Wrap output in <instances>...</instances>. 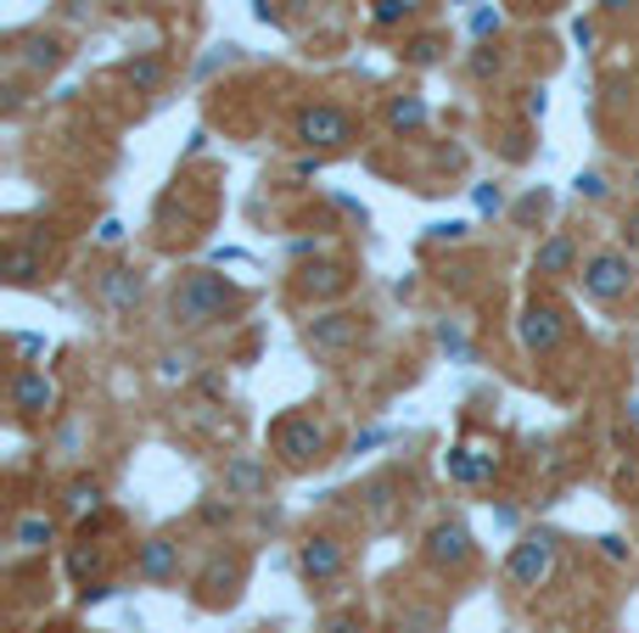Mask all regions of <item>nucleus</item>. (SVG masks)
Wrapping results in <instances>:
<instances>
[{"mask_svg": "<svg viewBox=\"0 0 639 633\" xmlns=\"http://www.w3.org/2000/svg\"><path fill=\"white\" fill-rule=\"evenodd\" d=\"M241 309H247V292L230 287L225 276H214V269H186V276H174V287H168V320L179 331L230 325Z\"/></svg>", "mask_w": 639, "mask_h": 633, "instance_id": "1", "label": "nucleus"}, {"mask_svg": "<svg viewBox=\"0 0 639 633\" xmlns=\"http://www.w3.org/2000/svg\"><path fill=\"white\" fill-rule=\"evenodd\" d=\"M421 561H426L432 572H443V578L472 572V567H477V538H472V527H466L461 516L432 521L426 538H421Z\"/></svg>", "mask_w": 639, "mask_h": 633, "instance_id": "2", "label": "nucleus"}, {"mask_svg": "<svg viewBox=\"0 0 639 633\" xmlns=\"http://www.w3.org/2000/svg\"><path fill=\"white\" fill-rule=\"evenodd\" d=\"M326 448H331V437H326V426H320L315 415H287V421L269 426V455H276L287 471H309V466H320V460H326Z\"/></svg>", "mask_w": 639, "mask_h": 633, "instance_id": "3", "label": "nucleus"}, {"mask_svg": "<svg viewBox=\"0 0 639 633\" xmlns=\"http://www.w3.org/2000/svg\"><path fill=\"white\" fill-rule=\"evenodd\" d=\"M556 556H561L556 532H527L522 544L511 550V561H505L511 589H544V583H550V572H556Z\"/></svg>", "mask_w": 639, "mask_h": 633, "instance_id": "4", "label": "nucleus"}, {"mask_svg": "<svg viewBox=\"0 0 639 633\" xmlns=\"http://www.w3.org/2000/svg\"><path fill=\"white\" fill-rule=\"evenodd\" d=\"M516 342H522V353H533V359H550L561 342H567V314L556 309V303H527L522 309V320H516Z\"/></svg>", "mask_w": 639, "mask_h": 633, "instance_id": "5", "label": "nucleus"}, {"mask_svg": "<svg viewBox=\"0 0 639 633\" xmlns=\"http://www.w3.org/2000/svg\"><path fill=\"white\" fill-rule=\"evenodd\" d=\"M584 292L595 298V303H617V298H628L633 292V263H628V252H595V258H584Z\"/></svg>", "mask_w": 639, "mask_h": 633, "instance_id": "6", "label": "nucleus"}, {"mask_svg": "<svg viewBox=\"0 0 639 633\" xmlns=\"http://www.w3.org/2000/svg\"><path fill=\"white\" fill-rule=\"evenodd\" d=\"M298 141L315 146V152H342L353 141V118L342 107H331V102H315V107L298 113Z\"/></svg>", "mask_w": 639, "mask_h": 633, "instance_id": "7", "label": "nucleus"}, {"mask_svg": "<svg viewBox=\"0 0 639 633\" xmlns=\"http://www.w3.org/2000/svg\"><path fill=\"white\" fill-rule=\"evenodd\" d=\"M298 572H303L309 589H326V583H337L348 572V556H342V544L331 532H309L298 544Z\"/></svg>", "mask_w": 639, "mask_h": 633, "instance_id": "8", "label": "nucleus"}, {"mask_svg": "<svg viewBox=\"0 0 639 633\" xmlns=\"http://www.w3.org/2000/svg\"><path fill=\"white\" fill-rule=\"evenodd\" d=\"M303 347L315 353V359H342V353H353L359 347V314H320V320H309L303 325Z\"/></svg>", "mask_w": 639, "mask_h": 633, "instance_id": "9", "label": "nucleus"}, {"mask_svg": "<svg viewBox=\"0 0 639 633\" xmlns=\"http://www.w3.org/2000/svg\"><path fill=\"white\" fill-rule=\"evenodd\" d=\"M56 382L45 376V371H18L12 376V409L18 415H29V421H40V415H51L56 409Z\"/></svg>", "mask_w": 639, "mask_h": 633, "instance_id": "10", "label": "nucleus"}, {"mask_svg": "<svg viewBox=\"0 0 639 633\" xmlns=\"http://www.w3.org/2000/svg\"><path fill=\"white\" fill-rule=\"evenodd\" d=\"M573 269H578V241H573L567 230H556V236L538 241V252H533V276H538V281H567Z\"/></svg>", "mask_w": 639, "mask_h": 633, "instance_id": "11", "label": "nucleus"}, {"mask_svg": "<svg viewBox=\"0 0 639 633\" xmlns=\"http://www.w3.org/2000/svg\"><path fill=\"white\" fill-rule=\"evenodd\" d=\"M241 578H247L241 556H230V561H225V556H214V561H208V572L197 578V589H203L197 600H203V605H230V600L241 594Z\"/></svg>", "mask_w": 639, "mask_h": 633, "instance_id": "12", "label": "nucleus"}, {"mask_svg": "<svg viewBox=\"0 0 639 633\" xmlns=\"http://www.w3.org/2000/svg\"><path fill=\"white\" fill-rule=\"evenodd\" d=\"M135 578H146V583H174L179 578V544L174 538H146V544H135Z\"/></svg>", "mask_w": 639, "mask_h": 633, "instance_id": "13", "label": "nucleus"}, {"mask_svg": "<svg viewBox=\"0 0 639 633\" xmlns=\"http://www.w3.org/2000/svg\"><path fill=\"white\" fill-rule=\"evenodd\" d=\"M96 298H102L107 314H130L141 303V276H135V269H124V263H113V269H102V276H96Z\"/></svg>", "mask_w": 639, "mask_h": 633, "instance_id": "14", "label": "nucleus"}, {"mask_svg": "<svg viewBox=\"0 0 639 633\" xmlns=\"http://www.w3.org/2000/svg\"><path fill=\"white\" fill-rule=\"evenodd\" d=\"M258 494H269V466L258 455H236L225 466V499H258Z\"/></svg>", "mask_w": 639, "mask_h": 633, "instance_id": "15", "label": "nucleus"}, {"mask_svg": "<svg viewBox=\"0 0 639 633\" xmlns=\"http://www.w3.org/2000/svg\"><path fill=\"white\" fill-rule=\"evenodd\" d=\"M342 287H348V269H342V263H309L303 276H298V287H292V292L309 303V298H337Z\"/></svg>", "mask_w": 639, "mask_h": 633, "instance_id": "16", "label": "nucleus"}, {"mask_svg": "<svg viewBox=\"0 0 639 633\" xmlns=\"http://www.w3.org/2000/svg\"><path fill=\"white\" fill-rule=\"evenodd\" d=\"M56 538V521L45 516V510H29V516H18V527H12V544H18V556H40L45 544Z\"/></svg>", "mask_w": 639, "mask_h": 633, "instance_id": "17", "label": "nucleus"}, {"mask_svg": "<svg viewBox=\"0 0 639 633\" xmlns=\"http://www.w3.org/2000/svg\"><path fill=\"white\" fill-rule=\"evenodd\" d=\"M18 62H23L29 73H51V68H62V40H56V34H29V40L18 45Z\"/></svg>", "mask_w": 639, "mask_h": 633, "instance_id": "18", "label": "nucleus"}, {"mask_svg": "<svg viewBox=\"0 0 639 633\" xmlns=\"http://www.w3.org/2000/svg\"><path fill=\"white\" fill-rule=\"evenodd\" d=\"M449 477L454 482H488L494 477V455H477V448H449Z\"/></svg>", "mask_w": 639, "mask_h": 633, "instance_id": "19", "label": "nucleus"}, {"mask_svg": "<svg viewBox=\"0 0 639 633\" xmlns=\"http://www.w3.org/2000/svg\"><path fill=\"white\" fill-rule=\"evenodd\" d=\"M421 124H426V102L421 96H393L388 102V129L393 135H415Z\"/></svg>", "mask_w": 639, "mask_h": 633, "instance_id": "20", "label": "nucleus"}, {"mask_svg": "<svg viewBox=\"0 0 639 633\" xmlns=\"http://www.w3.org/2000/svg\"><path fill=\"white\" fill-rule=\"evenodd\" d=\"M40 269H45V258H40L34 247H12V252H7V276H12V287H34V281H40Z\"/></svg>", "mask_w": 639, "mask_h": 633, "instance_id": "21", "label": "nucleus"}, {"mask_svg": "<svg viewBox=\"0 0 639 633\" xmlns=\"http://www.w3.org/2000/svg\"><path fill=\"white\" fill-rule=\"evenodd\" d=\"M421 7H426V0H371V23H377V29H399V23H410Z\"/></svg>", "mask_w": 639, "mask_h": 633, "instance_id": "22", "label": "nucleus"}, {"mask_svg": "<svg viewBox=\"0 0 639 633\" xmlns=\"http://www.w3.org/2000/svg\"><path fill=\"white\" fill-rule=\"evenodd\" d=\"M68 510H73V516H84V510L96 516V510H102V482H90V477H79V482L68 488Z\"/></svg>", "mask_w": 639, "mask_h": 633, "instance_id": "23", "label": "nucleus"}, {"mask_svg": "<svg viewBox=\"0 0 639 633\" xmlns=\"http://www.w3.org/2000/svg\"><path fill=\"white\" fill-rule=\"evenodd\" d=\"M124 79H130L135 90H157V84H163V62H157V56H135V62H124Z\"/></svg>", "mask_w": 639, "mask_h": 633, "instance_id": "24", "label": "nucleus"}, {"mask_svg": "<svg viewBox=\"0 0 639 633\" xmlns=\"http://www.w3.org/2000/svg\"><path fill=\"white\" fill-rule=\"evenodd\" d=\"M437 605H404L399 611V633H437Z\"/></svg>", "mask_w": 639, "mask_h": 633, "instance_id": "25", "label": "nucleus"}, {"mask_svg": "<svg viewBox=\"0 0 639 633\" xmlns=\"http://www.w3.org/2000/svg\"><path fill=\"white\" fill-rule=\"evenodd\" d=\"M197 521H203V527H230V521H236V505H230V499H203V505H197Z\"/></svg>", "mask_w": 639, "mask_h": 633, "instance_id": "26", "label": "nucleus"}, {"mask_svg": "<svg viewBox=\"0 0 639 633\" xmlns=\"http://www.w3.org/2000/svg\"><path fill=\"white\" fill-rule=\"evenodd\" d=\"M437 51H443V40H437V34H421V40H410V45H404V56H410L415 68H432V62H437Z\"/></svg>", "mask_w": 639, "mask_h": 633, "instance_id": "27", "label": "nucleus"}, {"mask_svg": "<svg viewBox=\"0 0 639 633\" xmlns=\"http://www.w3.org/2000/svg\"><path fill=\"white\" fill-rule=\"evenodd\" d=\"M544 208H550V191H527V197H522V208H516V225H533Z\"/></svg>", "mask_w": 639, "mask_h": 633, "instance_id": "28", "label": "nucleus"}, {"mask_svg": "<svg viewBox=\"0 0 639 633\" xmlns=\"http://www.w3.org/2000/svg\"><path fill=\"white\" fill-rule=\"evenodd\" d=\"M573 186H578V197L600 203V197H606V174H600V168H589V174H578V179H573Z\"/></svg>", "mask_w": 639, "mask_h": 633, "instance_id": "29", "label": "nucleus"}, {"mask_svg": "<svg viewBox=\"0 0 639 633\" xmlns=\"http://www.w3.org/2000/svg\"><path fill=\"white\" fill-rule=\"evenodd\" d=\"M472 203H477V214H499V208H505V191H499V186H477Z\"/></svg>", "mask_w": 639, "mask_h": 633, "instance_id": "30", "label": "nucleus"}, {"mask_svg": "<svg viewBox=\"0 0 639 633\" xmlns=\"http://www.w3.org/2000/svg\"><path fill=\"white\" fill-rule=\"evenodd\" d=\"M326 633H371V627H364V616H359V611H342V616H331V622H326Z\"/></svg>", "mask_w": 639, "mask_h": 633, "instance_id": "31", "label": "nucleus"}, {"mask_svg": "<svg viewBox=\"0 0 639 633\" xmlns=\"http://www.w3.org/2000/svg\"><path fill=\"white\" fill-rule=\"evenodd\" d=\"M388 437H393L388 426H371V432H359V437H353V455H364V448H377V443H388Z\"/></svg>", "mask_w": 639, "mask_h": 633, "instance_id": "32", "label": "nucleus"}, {"mask_svg": "<svg viewBox=\"0 0 639 633\" xmlns=\"http://www.w3.org/2000/svg\"><path fill=\"white\" fill-rule=\"evenodd\" d=\"M192 371V353H163V376L174 382V376H186Z\"/></svg>", "mask_w": 639, "mask_h": 633, "instance_id": "33", "label": "nucleus"}, {"mask_svg": "<svg viewBox=\"0 0 639 633\" xmlns=\"http://www.w3.org/2000/svg\"><path fill=\"white\" fill-rule=\"evenodd\" d=\"M472 73H477V79H494V73H499V56H494V51H477V56H472Z\"/></svg>", "mask_w": 639, "mask_h": 633, "instance_id": "34", "label": "nucleus"}, {"mask_svg": "<svg viewBox=\"0 0 639 633\" xmlns=\"http://www.w3.org/2000/svg\"><path fill=\"white\" fill-rule=\"evenodd\" d=\"M494 29H499V12H477V18H472V34H477V40H488Z\"/></svg>", "mask_w": 639, "mask_h": 633, "instance_id": "35", "label": "nucleus"}, {"mask_svg": "<svg viewBox=\"0 0 639 633\" xmlns=\"http://www.w3.org/2000/svg\"><path fill=\"white\" fill-rule=\"evenodd\" d=\"M96 241H102V247H118V241H124V225H118V219H102Z\"/></svg>", "mask_w": 639, "mask_h": 633, "instance_id": "36", "label": "nucleus"}, {"mask_svg": "<svg viewBox=\"0 0 639 633\" xmlns=\"http://www.w3.org/2000/svg\"><path fill=\"white\" fill-rule=\"evenodd\" d=\"M600 550H606V561H628V544H622V538H600Z\"/></svg>", "mask_w": 639, "mask_h": 633, "instance_id": "37", "label": "nucleus"}, {"mask_svg": "<svg viewBox=\"0 0 639 633\" xmlns=\"http://www.w3.org/2000/svg\"><path fill=\"white\" fill-rule=\"evenodd\" d=\"M622 236H628V247H639V208H628V219H622Z\"/></svg>", "mask_w": 639, "mask_h": 633, "instance_id": "38", "label": "nucleus"}, {"mask_svg": "<svg viewBox=\"0 0 639 633\" xmlns=\"http://www.w3.org/2000/svg\"><path fill=\"white\" fill-rule=\"evenodd\" d=\"M600 7H633V0H600Z\"/></svg>", "mask_w": 639, "mask_h": 633, "instance_id": "39", "label": "nucleus"}, {"mask_svg": "<svg viewBox=\"0 0 639 633\" xmlns=\"http://www.w3.org/2000/svg\"><path fill=\"white\" fill-rule=\"evenodd\" d=\"M628 186H633V191H639V168H633V179H628Z\"/></svg>", "mask_w": 639, "mask_h": 633, "instance_id": "40", "label": "nucleus"}]
</instances>
